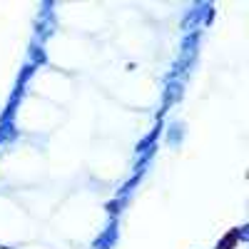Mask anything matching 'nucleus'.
Returning <instances> with one entry per match:
<instances>
[{"label": "nucleus", "instance_id": "f257e3e1", "mask_svg": "<svg viewBox=\"0 0 249 249\" xmlns=\"http://www.w3.org/2000/svg\"><path fill=\"white\" fill-rule=\"evenodd\" d=\"M239 239H242L239 230H230V232H227V234L217 242V247H214V249H237Z\"/></svg>", "mask_w": 249, "mask_h": 249}]
</instances>
